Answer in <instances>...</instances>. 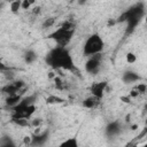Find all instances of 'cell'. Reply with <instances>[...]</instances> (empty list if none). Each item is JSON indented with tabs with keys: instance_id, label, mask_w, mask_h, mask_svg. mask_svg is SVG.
<instances>
[{
	"instance_id": "1",
	"label": "cell",
	"mask_w": 147,
	"mask_h": 147,
	"mask_svg": "<svg viewBox=\"0 0 147 147\" xmlns=\"http://www.w3.org/2000/svg\"><path fill=\"white\" fill-rule=\"evenodd\" d=\"M46 63L52 67L53 69H64V70H72L74 60L65 47L56 46L53 48L45 57Z\"/></svg>"
},
{
	"instance_id": "2",
	"label": "cell",
	"mask_w": 147,
	"mask_h": 147,
	"mask_svg": "<svg viewBox=\"0 0 147 147\" xmlns=\"http://www.w3.org/2000/svg\"><path fill=\"white\" fill-rule=\"evenodd\" d=\"M144 15H145V6H144L142 2H139L134 7L130 8L124 14H122V16L119 17L118 21L119 22H126L127 23L126 32L130 33V32H132L134 30V28L138 25V23L144 17Z\"/></svg>"
},
{
	"instance_id": "3",
	"label": "cell",
	"mask_w": 147,
	"mask_h": 147,
	"mask_svg": "<svg viewBox=\"0 0 147 147\" xmlns=\"http://www.w3.org/2000/svg\"><path fill=\"white\" fill-rule=\"evenodd\" d=\"M103 47H105L103 39L100 37V34L93 33L86 39L84 47H83V53L86 56H91V55L101 53Z\"/></svg>"
},
{
	"instance_id": "4",
	"label": "cell",
	"mask_w": 147,
	"mask_h": 147,
	"mask_svg": "<svg viewBox=\"0 0 147 147\" xmlns=\"http://www.w3.org/2000/svg\"><path fill=\"white\" fill-rule=\"evenodd\" d=\"M74 32H75V30H67V29L60 26L54 32H52L48 36V38L53 39L57 44V46L65 47L70 42V40H71L72 36H74Z\"/></svg>"
},
{
	"instance_id": "5",
	"label": "cell",
	"mask_w": 147,
	"mask_h": 147,
	"mask_svg": "<svg viewBox=\"0 0 147 147\" xmlns=\"http://www.w3.org/2000/svg\"><path fill=\"white\" fill-rule=\"evenodd\" d=\"M36 105H26L22 101H20L14 108H13V118H30L33 113L36 111Z\"/></svg>"
},
{
	"instance_id": "6",
	"label": "cell",
	"mask_w": 147,
	"mask_h": 147,
	"mask_svg": "<svg viewBox=\"0 0 147 147\" xmlns=\"http://www.w3.org/2000/svg\"><path fill=\"white\" fill-rule=\"evenodd\" d=\"M101 59L102 56L100 53L91 55V57L85 63V70L91 75H96L101 68Z\"/></svg>"
},
{
	"instance_id": "7",
	"label": "cell",
	"mask_w": 147,
	"mask_h": 147,
	"mask_svg": "<svg viewBox=\"0 0 147 147\" xmlns=\"http://www.w3.org/2000/svg\"><path fill=\"white\" fill-rule=\"evenodd\" d=\"M23 87H24V82L23 80H14V82L8 83L6 86H3L2 87V92L6 93L7 95H9V94H17L20 91H22Z\"/></svg>"
},
{
	"instance_id": "8",
	"label": "cell",
	"mask_w": 147,
	"mask_h": 147,
	"mask_svg": "<svg viewBox=\"0 0 147 147\" xmlns=\"http://www.w3.org/2000/svg\"><path fill=\"white\" fill-rule=\"evenodd\" d=\"M107 85H108L107 82H95V83H93L91 85L90 91H91L92 95H94V96H96L99 99H102L103 98V94L106 92L105 90H106Z\"/></svg>"
},
{
	"instance_id": "9",
	"label": "cell",
	"mask_w": 147,
	"mask_h": 147,
	"mask_svg": "<svg viewBox=\"0 0 147 147\" xmlns=\"http://www.w3.org/2000/svg\"><path fill=\"white\" fill-rule=\"evenodd\" d=\"M48 139V132H42V133H34L31 137V146H41L46 142Z\"/></svg>"
},
{
	"instance_id": "10",
	"label": "cell",
	"mask_w": 147,
	"mask_h": 147,
	"mask_svg": "<svg viewBox=\"0 0 147 147\" xmlns=\"http://www.w3.org/2000/svg\"><path fill=\"white\" fill-rule=\"evenodd\" d=\"M119 131H121V124L118 122H111L106 127V133L108 137L117 136L119 133Z\"/></svg>"
},
{
	"instance_id": "11",
	"label": "cell",
	"mask_w": 147,
	"mask_h": 147,
	"mask_svg": "<svg viewBox=\"0 0 147 147\" xmlns=\"http://www.w3.org/2000/svg\"><path fill=\"white\" fill-rule=\"evenodd\" d=\"M139 79H140V76L137 72H133V71H125L123 74V77H122V80L125 84H131V83L138 82Z\"/></svg>"
},
{
	"instance_id": "12",
	"label": "cell",
	"mask_w": 147,
	"mask_h": 147,
	"mask_svg": "<svg viewBox=\"0 0 147 147\" xmlns=\"http://www.w3.org/2000/svg\"><path fill=\"white\" fill-rule=\"evenodd\" d=\"M100 100H101V99H99V98H96V96H94V95L87 96V98L83 101V107H85V108H87V109H93V108H95V107L99 105Z\"/></svg>"
},
{
	"instance_id": "13",
	"label": "cell",
	"mask_w": 147,
	"mask_h": 147,
	"mask_svg": "<svg viewBox=\"0 0 147 147\" xmlns=\"http://www.w3.org/2000/svg\"><path fill=\"white\" fill-rule=\"evenodd\" d=\"M21 99H22V96H21L20 93H17V94H9V95H7V98H6V105L14 108V107L21 101Z\"/></svg>"
},
{
	"instance_id": "14",
	"label": "cell",
	"mask_w": 147,
	"mask_h": 147,
	"mask_svg": "<svg viewBox=\"0 0 147 147\" xmlns=\"http://www.w3.org/2000/svg\"><path fill=\"white\" fill-rule=\"evenodd\" d=\"M37 53L34 52V51H32V49H29V51H26L25 53H24V61L28 63V64H31V63H33L36 60H37Z\"/></svg>"
},
{
	"instance_id": "15",
	"label": "cell",
	"mask_w": 147,
	"mask_h": 147,
	"mask_svg": "<svg viewBox=\"0 0 147 147\" xmlns=\"http://www.w3.org/2000/svg\"><path fill=\"white\" fill-rule=\"evenodd\" d=\"M46 102H47L48 105H59V103H63L64 100H63L62 98L57 96V95H53V94H52V95H48V96H47Z\"/></svg>"
},
{
	"instance_id": "16",
	"label": "cell",
	"mask_w": 147,
	"mask_h": 147,
	"mask_svg": "<svg viewBox=\"0 0 147 147\" xmlns=\"http://www.w3.org/2000/svg\"><path fill=\"white\" fill-rule=\"evenodd\" d=\"M28 119H29V118H23V117H21V118H13V122H14L16 125H18V126L26 127V126L30 125V123H29Z\"/></svg>"
},
{
	"instance_id": "17",
	"label": "cell",
	"mask_w": 147,
	"mask_h": 147,
	"mask_svg": "<svg viewBox=\"0 0 147 147\" xmlns=\"http://www.w3.org/2000/svg\"><path fill=\"white\" fill-rule=\"evenodd\" d=\"M61 146H65V147H77L78 146V141L76 138H68L67 140H64Z\"/></svg>"
},
{
	"instance_id": "18",
	"label": "cell",
	"mask_w": 147,
	"mask_h": 147,
	"mask_svg": "<svg viewBox=\"0 0 147 147\" xmlns=\"http://www.w3.org/2000/svg\"><path fill=\"white\" fill-rule=\"evenodd\" d=\"M21 3H22V0H14L10 2V10L11 13L14 14H17L18 10L21 9Z\"/></svg>"
},
{
	"instance_id": "19",
	"label": "cell",
	"mask_w": 147,
	"mask_h": 147,
	"mask_svg": "<svg viewBox=\"0 0 147 147\" xmlns=\"http://www.w3.org/2000/svg\"><path fill=\"white\" fill-rule=\"evenodd\" d=\"M21 101L26 103V105H34L37 101V98H36V95H28L25 98H22Z\"/></svg>"
},
{
	"instance_id": "20",
	"label": "cell",
	"mask_w": 147,
	"mask_h": 147,
	"mask_svg": "<svg viewBox=\"0 0 147 147\" xmlns=\"http://www.w3.org/2000/svg\"><path fill=\"white\" fill-rule=\"evenodd\" d=\"M54 23H55V17H48V18H46V20L44 21L42 28H44V29H48V28L53 26Z\"/></svg>"
},
{
	"instance_id": "21",
	"label": "cell",
	"mask_w": 147,
	"mask_h": 147,
	"mask_svg": "<svg viewBox=\"0 0 147 147\" xmlns=\"http://www.w3.org/2000/svg\"><path fill=\"white\" fill-rule=\"evenodd\" d=\"M126 61H127V63H134L137 61V55L132 52H129L126 54Z\"/></svg>"
},
{
	"instance_id": "22",
	"label": "cell",
	"mask_w": 147,
	"mask_h": 147,
	"mask_svg": "<svg viewBox=\"0 0 147 147\" xmlns=\"http://www.w3.org/2000/svg\"><path fill=\"white\" fill-rule=\"evenodd\" d=\"M3 139H5V141H0V146H15V144L11 141V139H10V137H3Z\"/></svg>"
},
{
	"instance_id": "23",
	"label": "cell",
	"mask_w": 147,
	"mask_h": 147,
	"mask_svg": "<svg viewBox=\"0 0 147 147\" xmlns=\"http://www.w3.org/2000/svg\"><path fill=\"white\" fill-rule=\"evenodd\" d=\"M136 88H137V91L139 92V94H144V93L146 92V90H147V86H146L145 83H139Z\"/></svg>"
},
{
	"instance_id": "24",
	"label": "cell",
	"mask_w": 147,
	"mask_h": 147,
	"mask_svg": "<svg viewBox=\"0 0 147 147\" xmlns=\"http://www.w3.org/2000/svg\"><path fill=\"white\" fill-rule=\"evenodd\" d=\"M61 26L64 28V29H67V30H75V24L71 21H65Z\"/></svg>"
},
{
	"instance_id": "25",
	"label": "cell",
	"mask_w": 147,
	"mask_h": 147,
	"mask_svg": "<svg viewBox=\"0 0 147 147\" xmlns=\"http://www.w3.org/2000/svg\"><path fill=\"white\" fill-rule=\"evenodd\" d=\"M40 124H41V119H40V118H34V119H32L31 123H30V125H32V126H34V127H39Z\"/></svg>"
},
{
	"instance_id": "26",
	"label": "cell",
	"mask_w": 147,
	"mask_h": 147,
	"mask_svg": "<svg viewBox=\"0 0 147 147\" xmlns=\"http://www.w3.org/2000/svg\"><path fill=\"white\" fill-rule=\"evenodd\" d=\"M30 2L29 0H22V3H21V9H29L30 8Z\"/></svg>"
},
{
	"instance_id": "27",
	"label": "cell",
	"mask_w": 147,
	"mask_h": 147,
	"mask_svg": "<svg viewBox=\"0 0 147 147\" xmlns=\"http://www.w3.org/2000/svg\"><path fill=\"white\" fill-rule=\"evenodd\" d=\"M119 100H121L122 102H124V103H130V102H131V98H130L129 95H122V96L119 98Z\"/></svg>"
},
{
	"instance_id": "28",
	"label": "cell",
	"mask_w": 147,
	"mask_h": 147,
	"mask_svg": "<svg viewBox=\"0 0 147 147\" xmlns=\"http://www.w3.org/2000/svg\"><path fill=\"white\" fill-rule=\"evenodd\" d=\"M138 95H139V92L137 91V88H133V90L130 92V94H129L130 98H137Z\"/></svg>"
},
{
	"instance_id": "29",
	"label": "cell",
	"mask_w": 147,
	"mask_h": 147,
	"mask_svg": "<svg viewBox=\"0 0 147 147\" xmlns=\"http://www.w3.org/2000/svg\"><path fill=\"white\" fill-rule=\"evenodd\" d=\"M6 70H8V68L3 64V62L0 60V71H6Z\"/></svg>"
},
{
	"instance_id": "30",
	"label": "cell",
	"mask_w": 147,
	"mask_h": 147,
	"mask_svg": "<svg viewBox=\"0 0 147 147\" xmlns=\"http://www.w3.org/2000/svg\"><path fill=\"white\" fill-rule=\"evenodd\" d=\"M24 144L25 145H31V137H24Z\"/></svg>"
},
{
	"instance_id": "31",
	"label": "cell",
	"mask_w": 147,
	"mask_h": 147,
	"mask_svg": "<svg viewBox=\"0 0 147 147\" xmlns=\"http://www.w3.org/2000/svg\"><path fill=\"white\" fill-rule=\"evenodd\" d=\"M40 9H41V8H40L39 6H38V7H34V8H33V14H39V13H40Z\"/></svg>"
},
{
	"instance_id": "32",
	"label": "cell",
	"mask_w": 147,
	"mask_h": 147,
	"mask_svg": "<svg viewBox=\"0 0 147 147\" xmlns=\"http://www.w3.org/2000/svg\"><path fill=\"white\" fill-rule=\"evenodd\" d=\"M55 76H56V75H55V72H54V71H51V72L48 74V78H51V79H53Z\"/></svg>"
},
{
	"instance_id": "33",
	"label": "cell",
	"mask_w": 147,
	"mask_h": 147,
	"mask_svg": "<svg viewBox=\"0 0 147 147\" xmlns=\"http://www.w3.org/2000/svg\"><path fill=\"white\" fill-rule=\"evenodd\" d=\"M115 23H116L115 20H110V21H108V26H113Z\"/></svg>"
},
{
	"instance_id": "34",
	"label": "cell",
	"mask_w": 147,
	"mask_h": 147,
	"mask_svg": "<svg viewBox=\"0 0 147 147\" xmlns=\"http://www.w3.org/2000/svg\"><path fill=\"white\" fill-rule=\"evenodd\" d=\"M86 1H87V0H77V2H78L79 5H84Z\"/></svg>"
},
{
	"instance_id": "35",
	"label": "cell",
	"mask_w": 147,
	"mask_h": 147,
	"mask_svg": "<svg viewBox=\"0 0 147 147\" xmlns=\"http://www.w3.org/2000/svg\"><path fill=\"white\" fill-rule=\"evenodd\" d=\"M137 127H138L137 125H132V126H131V130H137Z\"/></svg>"
},
{
	"instance_id": "36",
	"label": "cell",
	"mask_w": 147,
	"mask_h": 147,
	"mask_svg": "<svg viewBox=\"0 0 147 147\" xmlns=\"http://www.w3.org/2000/svg\"><path fill=\"white\" fill-rule=\"evenodd\" d=\"M34 1H36V0H29V2H30V5H33V3H34Z\"/></svg>"
},
{
	"instance_id": "37",
	"label": "cell",
	"mask_w": 147,
	"mask_h": 147,
	"mask_svg": "<svg viewBox=\"0 0 147 147\" xmlns=\"http://www.w3.org/2000/svg\"><path fill=\"white\" fill-rule=\"evenodd\" d=\"M2 7H3V3H2V2H0V9H1Z\"/></svg>"
}]
</instances>
